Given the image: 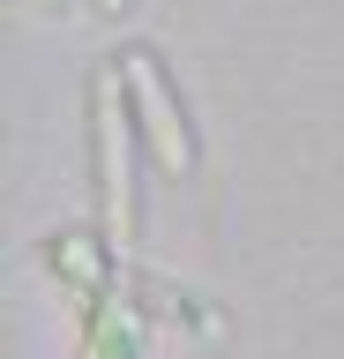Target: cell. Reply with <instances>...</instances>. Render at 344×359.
Segmentation results:
<instances>
[{"label":"cell","mask_w":344,"mask_h":359,"mask_svg":"<svg viewBox=\"0 0 344 359\" xmlns=\"http://www.w3.org/2000/svg\"><path fill=\"white\" fill-rule=\"evenodd\" d=\"M38 8H68V0H38Z\"/></svg>","instance_id":"8992f818"},{"label":"cell","mask_w":344,"mask_h":359,"mask_svg":"<svg viewBox=\"0 0 344 359\" xmlns=\"http://www.w3.org/2000/svg\"><path fill=\"white\" fill-rule=\"evenodd\" d=\"M75 359H142V307L128 299V285H105L83 307V344Z\"/></svg>","instance_id":"3957f363"},{"label":"cell","mask_w":344,"mask_h":359,"mask_svg":"<svg viewBox=\"0 0 344 359\" xmlns=\"http://www.w3.org/2000/svg\"><path fill=\"white\" fill-rule=\"evenodd\" d=\"M120 83H128V105H135V128H142V150L158 165L165 180H187L202 165V142H195V120H187V97L172 83V67H165L158 45H128L113 53Z\"/></svg>","instance_id":"7a4b0ae2"},{"label":"cell","mask_w":344,"mask_h":359,"mask_svg":"<svg viewBox=\"0 0 344 359\" xmlns=\"http://www.w3.org/2000/svg\"><path fill=\"white\" fill-rule=\"evenodd\" d=\"M90 8H97V15H105V22H120V15H128V8H135V0H90Z\"/></svg>","instance_id":"5b68a950"},{"label":"cell","mask_w":344,"mask_h":359,"mask_svg":"<svg viewBox=\"0 0 344 359\" xmlns=\"http://www.w3.org/2000/svg\"><path fill=\"white\" fill-rule=\"evenodd\" d=\"M135 105H128V83L120 67H97L90 75V187H97V232L113 240V255L128 262L135 255V232H142V210H135Z\"/></svg>","instance_id":"6da1fadb"},{"label":"cell","mask_w":344,"mask_h":359,"mask_svg":"<svg viewBox=\"0 0 344 359\" xmlns=\"http://www.w3.org/2000/svg\"><path fill=\"white\" fill-rule=\"evenodd\" d=\"M46 262H53V277H60V285H75L83 292V307H90L97 292L113 285V240H105V232H83V224H68V232H53L46 240Z\"/></svg>","instance_id":"277c9868"}]
</instances>
